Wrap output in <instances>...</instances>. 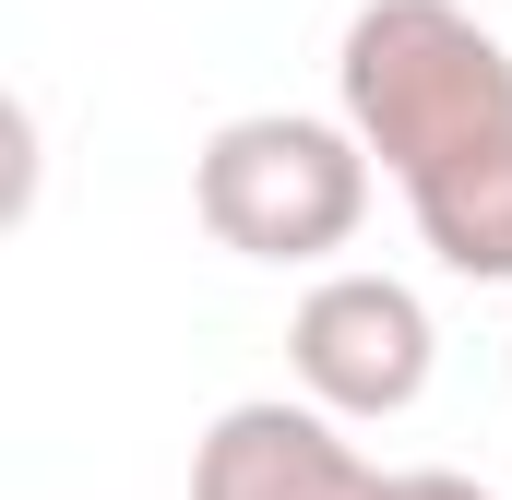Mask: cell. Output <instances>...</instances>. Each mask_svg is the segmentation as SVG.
<instances>
[{"label": "cell", "mask_w": 512, "mask_h": 500, "mask_svg": "<svg viewBox=\"0 0 512 500\" xmlns=\"http://www.w3.org/2000/svg\"><path fill=\"white\" fill-rule=\"evenodd\" d=\"M334 108L382 155V179H429L465 143L512 131V48L465 0H358L334 48Z\"/></svg>", "instance_id": "1"}, {"label": "cell", "mask_w": 512, "mask_h": 500, "mask_svg": "<svg viewBox=\"0 0 512 500\" xmlns=\"http://www.w3.org/2000/svg\"><path fill=\"white\" fill-rule=\"evenodd\" d=\"M370 143L358 120H298V108H251L191 155V203L239 262H334L370 215Z\"/></svg>", "instance_id": "2"}, {"label": "cell", "mask_w": 512, "mask_h": 500, "mask_svg": "<svg viewBox=\"0 0 512 500\" xmlns=\"http://www.w3.org/2000/svg\"><path fill=\"white\" fill-rule=\"evenodd\" d=\"M429 358H441L429 298L405 274H370V262L322 274L298 298V322H286V370H298L310 405H334V417H405L429 393Z\"/></svg>", "instance_id": "3"}, {"label": "cell", "mask_w": 512, "mask_h": 500, "mask_svg": "<svg viewBox=\"0 0 512 500\" xmlns=\"http://www.w3.org/2000/svg\"><path fill=\"white\" fill-rule=\"evenodd\" d=\"M393 477L346 441L334 405H286V393H251L227 405L203 441H191V500H382Z\"/></svg>", "instance_id": "4"}, {"label": "cell", "mask_w": 512, "mask_h": 500, "mask_svg": "<svg viewBox=\"0 0 512 500\" xmlns=\"http://www.w3.org/2000/svg\"><path fill=\"white\" fill-rule=\"evenodd\" d=\"M405 215H417V239L441 250V274H465V286H512V131H501V143L441 155L429 179H405Z\"/></svg>", "instance_id": "5"}, {"label": "cell", "mask_w": 512, "mask_h": 500, "mask_svg": "<svg viewBox=\"0 0 512 500\" xmlns=\"http://www.w3.org/2000/svg\"><path fill=\"white\" fill-rule=\"evenodd\" d=\"M382 500H501V489H477V477H453V465H405Z\"/></svg>", "instance_id": "6"}]
</instances>
